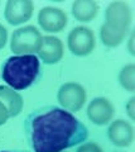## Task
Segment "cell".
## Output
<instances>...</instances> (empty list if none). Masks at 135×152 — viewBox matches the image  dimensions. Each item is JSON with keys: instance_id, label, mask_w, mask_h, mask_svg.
Here are the masks:
<instances>
[{"instance_id": "8992f818", "label": "cell", "mask_w": 135, "mask_h": 152, "mask_svg": "<svg viewBox=\"0 0 135 152\" xmlns=\"http://www.w3.org/2000/svg\"><path fill=\"white\" fill-rule=\"evenodd\" d=\"M87 93L82 85L77 83H66L59 88L57 100L63 109L68 112H78L85 105Z\"/></svg>"}, {"instance_id": "4fadbf2b", "label": "cell", "mask_w": 135, "mask_h": 152, "mask_svg": "<svg viewBox=\"0 0 135 152\" xmlns=\"http://www.w3.org/2000/svg\"><path fill=\"white\" fill-rule=\"evenodd\" d=\"M99 13V4L92 0H77L72 4V15L77 22L88 23Z\"/></svg>"}, {"instance_id": "ac0fdd59", "label": "cell", "mask_w": 135, "mask_h": 152, "mask_svg": "<svg viewBox=\"0 0 135 152\" xmlns=\"http://www.w3.org/2000/svg\"><path fill=\"white\" fill-rule=\"evenodd\" d=\"M8 41V31L5 29V27L0 24V50H3L6 45Z\"/></svg>"}, {"instance_id": "6da1fadb", "label": "cell", "mask_w": 135, "mask_h": 152, "mask_svg": "<svg viewBox=\"0 0 135 152\" xmlns=\"http://www.w3.org/2000/svg\"><path fill=\"white\" fill-rule=\"evenodd\" d=\"M33 152H62L85 142L88 129L71 112L48 105L29 113L23 122Z\"/></svg>"}, {"instance_id": "3957f363", "label": "cell", "mask_w": 135, "mask_h": 152, "mask_svg": "<svg viewBox=\"0 0 135 152\" xmlns=\"http://www.w3.org/2000/svg\"><path fill=\"white\" fill-rule=\"evenodd\" d=\"M131 8L124 1H113L105 12V22L100 29L102 45L114 48L121 45L131 27Z\"/></svg>"}, {"instance_id": "5b68a950", "label": "cell", "mask_w": 135, "mask_h": 152, "mask_svg": "<svg viewBox=\"0 0 135 152\" xmlns=\"http://www.w3.org/2000/svg\"><path fill=\"white\" fill-rule=\"evenodd\" d=\"M67 45L72 55L78 57L87 56L95 48V34L87 27H76L69 32L67 37Z\"/></svg>"}, {"instance_id": "277c9868", "label": "cell", "mask_w": 135, "mask_h": 152, "mask_svg": "<svg viewBox=\"0 0 135 152\" xmlns=\"http://www.w3.org/2000/svg\"><path fill=\"white\" fill-rule=\"evenodd\" d=\"M40 32L33 26H27L13 33L10 50L15 55H34L38 52L42 42Z\"/></svg>"}, {"instance_id": "e0dca14e", "label": "cell", "mask_w": 135, "mask_h": 152, "mask_svg": "<svg viewBox=\"0 0 135 152\" xmlns=\"http://www.w3.org/2000/svg\"><path fill=\"white\" fill-rule=\"evenodd\" d=\"M9 113H8V109L5 108V105L0 102V126L5 124L6 121L9 119Z\"/></svg>"}, {"instance_id": "5bb4252c", "label": "cell", "mask_w": 135, "mask_h": 152, "mask_svg": "<svg viewBox=\"0 0 135 152\" xmlns=\"http://www.w3.org/2000/svg\"><path fill=\"white\" fill-rule=\"evenodd\" d=\"M119 83L121 88L126 91L133 93L135 90V65L129 64L120 70L119 72Z\"/></svg>"}, {"instance_id": "7c38bea8", "label": "cell", "mask_w": 135, "mask_h": 152, "mask_svg": "<svg viewBox=\"0 0 135 152\" xmlns=\"http://www.w3.org/2000/svg\"><path fill=\"white\" fill-rule=\"evenodd\" d=\"M0 102L8 109L9 117L19 115L23 110V98L9 86H0Z\"/></svg>"}, {"instance_id": "30bf717a", "label": "cell", "mask_w": 135, "mask_h": 152, "mask_svg": "<svg viewBox=\"0 0 135 152\" xmlns=\"http://www.w3.org/2000/svg\"><path fill=\"white\" fill-rule=\"evenodd\" d=\"M108 137L114 146L129 147L134 141V128L126 121L116 119L110 123L108 128Z\"/></svg>"}, {"instance_id": "7a4b0ae2", "label": "cell", "mask_w": 135, "mask_h": 152, "mask_svg": "<svg viewBox=\"0 0 135 152\" xmlns=\"http://www.w3.org/2000/svg\"><path fill=\"white\" fill-rule=\"evenodd\" d=\"M1 77L13 90H25L40 80V61L35 55L12 56L1 65Z\"/></svg>"}, {"instance_id": "8fae6325", "label": "cell", "mask_w": 135, "mask_h": 152, "mask_svg": "<svg viewBox=\"0 0 135 152\" xmlns=\"http://www.w3.org/2000/svg\"><path fill=\"white\" fill-rule=\"evenodd\" d=\"M38 58H40L45 65H54L58 64L63 57V45L62 41L53 36H45L42 38L39 50H38Z\"/></svg>"}, {"instance_id": "2e32d148", "label": "cell", "mask_w": 135, "mask_h": 152, "mask_svg": "<svg viewBox=\"0 0 135 152\" xmlns=\"http://www.w3.org/2000/svg\"><path fill=\"white\" fill-rule=\"evenodd\" d=\"M134 104H135V98H130L129 99V102L126 103V105H125V109H126V113H128V115L130 118V121H135V107H134Z\"/></svg>"}, {"instance_id": "ba28073f", "label": "cell", "mask_w": 135, "mask_h": 152, "mask_svg": "<svg viewBox=\"0 0 135 152\" xmlns=\"http://www.w3.org/2000/svg\"><path fill=\"white\" fill-rule=\"evenodd\" d=\"M34 5L30 0H9L5 4L4 17L12 26H19L32 18Z\"/></svg>"}, {"instance_id": "d6986e66", "label": "cell", "mask_w": 135, "mask_h": 152, "mask_svg": "<svg viewBox=\"0 0 135 152\" xmlns=\"http://www.w3.org/2000/svg\"><path fill=\"white\" fill-rule=\"evenodd\" d=\"M133 43H134V33L131 32V34H130V38H129V52H130V55H135V52H134V47H133Z\"/></svg>"}, {"instance_id": "ffe728a7", "label": "cell", "mask_w": 135, "mask_h": 152, "mask_svg": "<svg viewBox=\"0 0 135 152\" xmlns=\"http://www.w3.org/2000/svg\"><path fill=\"white\" fill-rule=\"evenodd\" d=\"M0 152H28V151H0Z\"/></svg>"}, {"instance_id": "9a60e30c", "label": "cell", "mask_w": 135, "mask_h": 152, "mask_svg": "<svg viewBox=\"0 0 135 152\" xmlns=\"http://www.w3.org/2000/svg\"><path fill=\"white\" fill-rule=\"evenodd\" d=\"M76 152H102V150L95 142H85L78 147Z\"/></svg>"}, {"instance_id": "52a82bcc", "label": "cell", "mask_w": 135, "mask_h": 152, "mask_svg": "<svg viewBox=\"0 0 135 152\" xmlns=\"http://www.w3.org/2000/svg\"><path fill=\"white\" fill-rule=\"evenodd\" d=\"M67 14L62 9L45 7L42 8L38 13V23L44 32L58 33L67 26Z\"/></svg>"}, {"instance_id": "9c48e42d", "label": "cell", "mask_w": 135, "mask_h": 152, "mask_svg": "<svg viewBox=\"0 0 135 152\" xmlns=\"http://www.w3.org/2000/svg\"><path fill=\"white\" fill-rule=\"evenodd\" d=\"M115 108L109 99L95 98L87 107V117L95 126H105L113 119Z\"/></svg>"}]
</instances>
